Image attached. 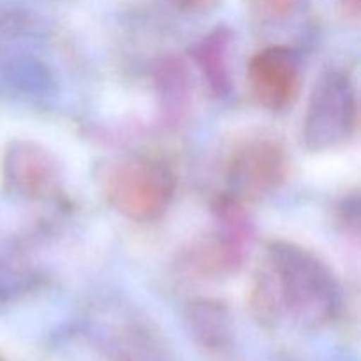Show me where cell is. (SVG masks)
I'll return each mask as SVG.
<instances>
[{
  "instance_id": "9a60e30c",
  "label": "cell",
  "mask_w": 361,
  "mask_h": 361,
  "mask_svg": "<svg viewBox=\"0 0 361 361\" xmlns=\"http://www.w3.org/2000/svg\"><path fill=\"white\" fill-rule=\"evenodd\" d=\"M337 4L345 20H351L355 21V23L360 20L361 0H337Z\"/></svg>"
},
{
  "instance_id": "7c38bea8",
  "label": "cell",
  "mask_w": 361,
  "mask_h": 361,
  "mask_svg": "<svg viewBox=\"0 0 361 361\" xmlns=\"http://www.w3.org/2000/svg\"><path fill=\"white\" fill-rule=\"evenodd\" d=\"M41 268L25 242L13 240L0 247V303L13 302L39 288Z\"/></svg>"
},
{
  "instance_id": "ba28073f",
  "label": "cell",
  "mask_w": 361,
  "mask_h": 361,
  "mask_svg": "<svg viewBox=\"0 0 361 361\" xmlns=\"http://www.w3.org/2000/svg\"><path fill=\"white\" fill-rule=\"evenodd\" d=\"M247 81L257 104L268 111H284L302 90L300 56L289 46H267L250 59Z\"/></svg>"
},
{
  "instance_id": "6da1fadb",
  "label": "cell",
  "mask_w": 361,
  "mask_h": 361,
  "mask_svg": "<svg viewBox=\"0 0 361 361\" xmlns=\"http://www.w3.org/2000/svg\"><path fill=\"white\" fill-rule=\"evenodd\" d=\"M247 303L254 319L268 330L289 323L317 331L341 314L342 288L330 264L314 250L274 238L250 279Z\"/></svg>"
},
{
  "instance_id": "5bb4252c",
  "label": "cell",
  "mask_w": 361,
  "mask_h": 361,
  "mask_svg": "<svg viewBox=\"0 0 361 361\" xmlns=\"http://www.w3.org/2000/svg\"><path fill=\"white\" fill-rule=\"evenodd\" d=\"M173 6L187 14H208L221 6L222 0H171Z\"/></svg>"
},
{
  "instance_id": "9c48e42d",
  "label": "cell",
  "mask_w": 361,
  "mask_h": 361,
  "mask_svg": "<svg viewBox=\"0 0 361 361\" xmlns=\"http://www.w3.org/2000/svg\"><path fill=\"white\" fill-rule=\"evenodd\" d=\"M183 321L189 337L203 355L215 361H229L236 349L235 317L228 303L210 296L187 302Z\"/></svg>"
},
{
  "instance_id": "52a82bcc",
  "label": "cell",
  "mask_w": 361,
  "mask_h": 361,
  "mask_svg": "<svg viewBox=\"0 0 361 361\" xmlns=\"http://www.w3.org/2000/svg\"><path fill=\"white\" fill-rule=\"evenodd\" d=\"M7 192L30 203L51 201L62 192V171L48 148L32 140H13L2 155Z\"/></svg>"
},
{
  "instance_id": "277c9868",
  "label": "cell",
  "mask_w": 361,
  "mask_h": 361,
  "mask_svg": "<svg viewBox=\"0 0 361 361\" xmlns=\"http://www.w3.org/2000/svg\"><path fill=\"white\" fill-rule=\"evenodd\" d=\"M360 122L358 88L341 67L323 71L314 83L303 115L300 143L310 154L337 150L355 137Z\"/></svg>"
},
{
  "instance_id": "4fadbf2b",
  "label": "cell",
  "mask_w": 361,
  "mask_h": 361,
  "mask_svg": "<svg viewBox=\"0 0 361 361\" xmlns=\"http://www.w3.org/2000/svg\"><path fill=\"white\" fill-rule=\"evenodd\" d=\"M300 0H249V9L254 21L263 27L281 25L296 13Z\"/></svg>"
},
{
  "instance_id": "30bf717a",
  "label": "cell",
  "mask_w": 361,
  "mask_h": 361,
  "mask_svg": "<svg viewBox=\"0 0 361 361\" xmlns=\"http://www.w3.org/2000/svg\"><path fill=\"white\" fill-rule=\"evenodd\" d=\"M233 42L231 28L219 25L192 46L194 63L215 97H228L233 90Z\"/></svg>"
},
{
  "instance_id": "5b68a950",
  "label": "cell",
  "mask_w": 361,
  "mask_h": 361,
  "mask_svg": "<svg viewBox=\"0 0 361 361\" xmlns=\"http://www.w3.org/2000/svg\"><path fill=\"white\" fill-rule=\"evenodd\" d=\"M87 331L109 361H175L161 328L122 300H104L92 307Z\"/></svg>"
},
{
  "instance_id": "8fae6325",
  "label": "cell",
  "mask_w": 361,
  "mask_h": 361,
  "mask_svg": "<svg viewBox=\"0 0 361 361\" xmlns=\"http://www.w3.org/2000/svg\"><path fill=\"white\" fill-rule=\"evenodd\" d=\"M155 92L166 126L178 127L190 106V76L180 56H166L155 67Z\"/></svg>"
},
{
  "instance_id": "8992f818",
  "label": "cell",
  "mask_w": 361,
  "mask_h": 361,
  "mask_svg": "<svg viewBox=\"0 0 361 361\" xmlns=\"http://www.w3.org/2000/svg\"><path fill=\"white\" fill-rule=\"evenodd\" d=\"M291 175V157L284 145L270 136L240 141L226 164L228 190L243 203L279 192Z\"/></svg>"
},
{
  "instance_id": "7a4b0ae2",
  "label": "cell",
  "mask_w": 361,
  "mask_h": 361,
  "mask_svg": "<svg viewBox=\"0 0 361 361\" xmlns=\"http://www.w3.org/2000/svg\"><path fill=\"white\" fill-rule=\"evenodd\" d=\"M175 168L157 154L130 152L111 161L102 176L109 207L133 222H154L171 207L176 194Z\"/></svg>"
},
{
  "instance_id": "3957f363",
  "label": "cell",
  "mask_w": 361,
  "mask_h": 361,
  "mask_svg": "<svg viewBox=\"0 0 361 361\" xmlns=\"http://www.w3.org/2000/svg\"><path fill=\"white\" fill-rule=\"evenodd\" d=\"M245 204L229 192L214 197L215 228L183 247L178 256L183 274L197 281H222L240 274L254 238V226Z\"/></svg>"
}]
</instances>
